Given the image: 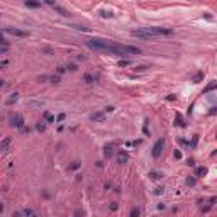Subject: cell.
<instances>
[{"mask_svg":"<svg viewBox=\"0 0 217 217\" xmlns=\"http://www.w3.org/2000/svg\"><path fill=\"white\" fill-rule=\"evenodd\" d=\"M149 176H151V178H154V180L161 178V175H160V173H156V171H151V173H149Z\"/></svg>","mask_w":217,"mask_h":217,"instance_id":"obj_14","label":"cell"},{"mask_svg":"<svg viewBox=\"0 0 217 217\" xmlns=\"http://www.w3.org/2000/svg\"><path fill=\"white\" fill-rule=\"evenodd\" d=\"M26 5L27 7H39L41 4H39V2H26Z\"/></svg>","mask_w":217,"mask_h":217,"instance_id":"obj_17","label":"cell"},{"mask_svg":"<svg viewBox=\"0 0 217 217\" xmlns=\"http://www.w3.org/2000/svg\"><path fill=\"white\" fill-rule=\"evenodd\" d=\"M51 82H53V83H58V82H60V75H54V76H51Z\"/></svg>","mask_w":217,"mask_h":217,"instance_id":"obj_19","label":"cell"},{"mask_svg":"<svg viewBox=\"0 0 217 217\" xmlns=\"http://www.w3.org/2000/svg\"><path fill=\"white\" fill-rule=\"evenodd\" d=\"M65 119H66V114H60V115H58V122H61Z\"/></svg>","mask_w":217,"mask_h":217,"instance_id":"obj_20","label":"cell"},{"mask_svg":"<svg viewBox=\"0 0 217 217\" xmlns=\"http://www.w3.org/2000/svg\"><path fill=\"white\" fill-rule=\"evenodd\" d=\"M139 214H141L139 209H132V210H131V217H139Z\"/></svg>","mask_w":217,"mask_h":217,"instance_id":"obj_12","label":"cell"},{"mask_svg":"<svg viewBox=\"0 0 217 217\" xmlns=\"http://www.w3.org/2000/svg\"><path fill=\"white\" fill-rule=\"evenodd\" d=\"M78 166H80V163H78V161H75V163H73V165H71L70 168H71V170H76Z\"/></svg>","mask_w":217,"mask_h":217,"instance_id":"obj_23","label":"cell"},{"mask_svg":"<svg viewBox=\"0 0 217 217\" xmlns=\"http://www.w3.org/2000/svg\"><path fill=\"white\" fill-rule=\"evenodd\" d=\"M85 82H87V83H92V82H93V76H92V75H85Z\"/></svg>","mask_w":217,"mask_h":217,"instance_id":"obj_18","label":"cell"},{"mask_svg":"<svg viewBox=\"0 0 217 217\" xmlns=\"http://www.w3.org/2000/svg\"><path fill=\"white\" fill-rule=\"evenodd\" d=\"M87 46H90L92 49H97V51H107V53L117 54V56H124L126 53H129V54H139L141 53L139 48L122 46V44H117V43H112V41H104V39H90V41H87Z\"/></svg>","mask_w":217,"mask_h":217,"instance_id":"obj_1","label":"cell"},{"mask_svg":"<svg viewBox=\"0 0 217 217\" xmlns=\"http://www.w3.org/2000/svg\"><path fill=\"white\" fill-rule=\"evenodd\" d=\"M9 143H10V139H9V137H5V139L2 141V149H4V151L7 149V146H9Z\"/></svg>","mask_w":217,"mask_h":217,"instance_id":"obj_13","label":"cell"},{"mask_svg":"<svg viewBox=\"0 0 217 217\" xmlns=\"http://www.w3.org/2000/svg\"><path fill=\"white\" fill-rule=\"evenodd\" d=\"M214 88H217V82H210V83L204 88V93H209V92H212Z\"/></svg>","mask_w":217,"mask_h":217,"instance_id":"obj_7","label":"cell"},{"mask_svg":"<svg viewBox=\"0 0 217 217\" xmlns=\"http://www.w3.org/2000/svg\"><path fill=\"white\" fill-rule=\"evenodd\" d=\"M119 65H121V66H127V65H131V61H127V60H124V61H121Z\"/></svg>","mask_w":217,"mask_h":217,"instance_id":"obj_24","label":"cell"},{"mask_svg":"<svg viewBox=\"0 0 217 217\" xmlns=\"http://www.w3.org/2000/svg\"><path fill=\"white\" fill-rule=\"evenodd\" d=\"M202 78H204V73H197V75L193 76V83H199Z\"/></svg>","mask_w":217,"mask_h":217,"instance_id":"obj_10","label":"cell"},{"mask_svg":"<svg viewBox=\"0 0 217 217\" xmlns=\"http://www.w3.org/2000/svg\"><path fill=\"white\" fill-rule=\"evenodd\" d=\"M205 173H207V168H197V170H195V175H197V176H202V175H205Z\"/></svg>","mask_w":217,"mask_h":217,"instance_id":"obj_8","label":"cell"},{"mask_svg":"<svg viewBox=\"0 0 217 217\" xmlns=\"http://www.w3.org/2000/svg\"><path fill=\"white\" fill-rule=\"evenodd\" d=\"M5 32H9L12 36H17V37H27L29 36L26 31H21V29H5Z\"/></svg>","mask_w":217,"mask_h":217,"instance_id":"obj_5","label":"cell"},{"mask_svg":"<svg viewBox=\"0 0 217 217\" xmlns=\"http://www.w3.org/2000/svg\"><path fill=\"white\" fill-rule=\"evenodd\" d=\"M12 126L22 129V127H24V117L19 115V114H14V115H12Z\"/></svg>","mask_w":217,"mask_h":217,"instance_id":"obj_4","label":"cell"},{"mask_svg":"<svg viewBox=\"0 0 217 217\" xmlns=\"http://www.w3.org/2000/svg\"><path fill=\"white\" fill-rule=\"evenodd\" d=\"M175 158H182V153L180 151H175Z\"/></svg>","mask_w":217,"mask_h":217,"instance_id":"obj_28","label":"cell"},{"mask_svg":"<svg viewBox=\"0 0 217 217\" xmlns=\"http://www.w3.org/2000/svg\"><path fill=\"white\" fill-rule=\"evenodd\" d=\"M44 117L48 119V122H54V117L51 115V114H48V112H44Z\"/></svg>","mask_w":217,"mask_h":217,"instance_id":"obj_15","label":"cell"},{"mask_svg":"<svg viewBox=\"0 0 217 217\" xmlns=\"http://www.w3.org/2000/svg\"><path fill=\"white\" fill-rule=\"evenodd\" d=\"M112 153H114V151H112V148H107V149H105V156H109V158H110V156H112Z\"/></svg>","mask_w":217,"mask_h":217,"instance_id":"obj_21","label":"cell"},{"mask_svg":"<svg viewBox=\"0 0 217 217\" xmlns=\"http://www.w3.org/2000/svg\"><path fill=\"white\" fill-rule=\"evenodd\" d=\"M65 70H66V68H65V66H60V68H58V73H60V75H61V73H63V71H65Z\"/></svg>","mask_w":217,"mask_h":217,"instance_id":"obj_27","label":"cell"},{"mask_svg":"<svg viewBox=\"0 0 217 217\" xmlns=\"http://www.w3.org/2000/svg\"><path fill=\"white\" fill-rule=\"evenodd\" d=\"M187 183H188V185H195V178H188Z\"/></svg>","mask_w":217,"mask_h":217,"instance_id":"obj_25","label":"cell"},{"mask_svg":"<svg viewBox=\"0 0 217 217\" xmlns=\"http://www.w3.org/2000/svg\"><path fill=\"white\" fill-rule=\"evenodd\" d=\"M54 9H56V10H58V12H60V14H61V15H68V12H66V10H65V9H61V7H56V5H54Z\"/></svg>","mask_w":217,"mask_h":217,"instance_id":"obj_16","label":"cell"},{"mask_svg":"<svg viewBox=\"0 0 217 217\" xmlns=\"http://www.w3.org/2000/svg\"><path fill=\"white\" fill-rule=\"evenodd\" d=\"M24 215H26V217H36V214H34L31 209H26V210H24Z\"/></svg>","mask_w":217,"mask_h":217,"instance_id":"obj_11","label":"cell"},{"mask_svg":"<svg viewBox=\"0 0 217 217\" xmlns=\"http://www.w3.org/2000/svg\"><path fill=\"white\" fill-rule=\"evenodd\" d=\"M163 146H165V141H163V139H158V141H156V144L153 146V156H154V158H158V156L161 154Z\"/></svg>","mask_w":217,"mask_h":217,"instance_id":"obj_3","label":"cell"},{"mask_svg":"<svg viewBox=\"0 0 217 217\" xmlns=\"http://www.w3.org/2000/svg\"><path fill=\"white\" fill-rule=\"evenodd\" d=\"M92 121H100V122H104V121H105V115H104L102 112H97V114L92 115Z\"/></svg>","mask_w":217,"mask_h":217,"instance_id":"obj_6","label":"cell"},{"mask_svg":"<svg viewBox=\"0 0 217 217\" xmlns=\"http://www.w3.org/2000/svg\"><path fill=\"white\" fill-rule=\"evenodd\" d=\"M36 127H37V131H44V124H37Z\"/></svg>","mask_w":217,"mask_h":217,"instance_id":"obj_26","label":"cell"},{"mask_svg":"<svg viewBox=\"0 0 217 217\" xmlns=\"http://www.w3.org/2000/svg\"><path fill=\"white\" fill-rule=\"evenodd\" d=\"M197 141H199V136H195V137H193V141H192V148L197 146Z\"/></svg>","mask_w":217,"mask_h":217,"instance_id":"obj_22","label":"cell"},{"mask_svg":"<svg viewBox=\"0 0 217 217\" xmlns=\"http://www.w3.org/2000/svg\"><path fill=\"white\" fill-rule=\"evenodd\" d=\"M170 34H173V31L163 29V27H144V29H137V31L132 32V36L144 37V39H149V37H154V36H170Z\"/></svg>","mask_w":217,"mask_h":217,"instance_id":"obj_2","label":"cell"},{"mask_svg":"<svg viewBox=\"0 0 217 217\" xmlns=\"http://www.w3.org/2000/svg\"><path fill=\"white\" fill-rule=\"evenodd\" d=\"M127 160H129V156H127L126 153H124V154H122V153L119 154V163H126Z\"/></svg>","mask_w":217,"mask_h":217,"instance_id":"obj_9","label":"cell"}]
</instances>
